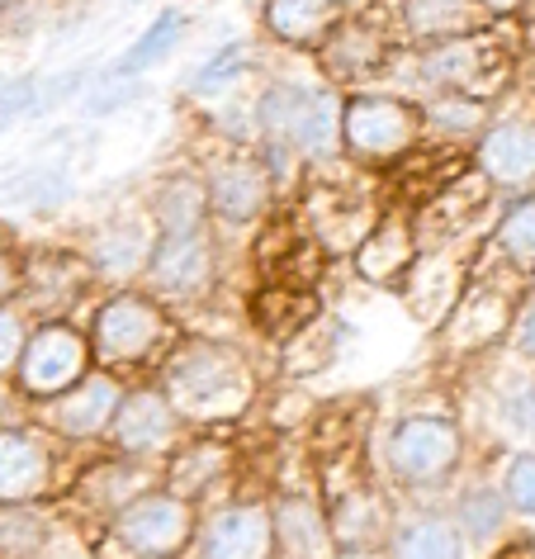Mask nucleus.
<instances>
[{"mask_svg":"<svg viewBox=\"0 0 535 559\" xmlns=\"http://www.w3.org/2000/svg\"><path fill=\"white\" fill-rule=\"evenodd\" d=\"M138 285H143L152 299H162L176 318L214 304V295L223 289V237H218V228L204 223V228H186V233H157Z\"/></svg>","mask_w":535,"mask_h":559,"instance_id":"423d86ee","label":"nucleus"},{"mask_svg":"<svg viewBox=\"0 0 535 559\" xmlns=\"http://www.w3.org/2000/svg\"><path fill=\"white\" fill-rule=\"evenodd\" d=\"M502 498L516 516L535 522V451H521L502 474Z\"/></svg>","mask_w":535,"mask_h":559,"instance_id":"ea45409f","label":"nucleus"},{"mask_svg":"<svg viewBox=\"0 0 535 559\" xmlns=\"http://www.w3.org/2000/svg\"><path fill=\"white\" fill-rule=\"evenodd\" d=\"M384 559H469V540L450 522V512H417L393 522Z\"/></svg>","mask_w":535,"mask_h":559,"instance_id":"c756f323","label":"nucleus"},{"mask_svg":"<svg viewBox=\"0 0 535 559\" xmlns=\"http://www.w3.org/2000/svg\"><path fill=\"white\" fill-rule=\"evenodd\" d=\"M38 559H95V555H91V545H86V540H81V536H76V531H72V526H67V531H62V536H58V540H52V545H48V550H44V555H38Z\"/></svg>","mask_w":535,"mask_h":559,"instance_id":"79ce46f5","label":"nucleus"},{"mask_svg":"<svg viewBox=\"0 0 535 559\" xmlns=\"http://www.w3.org/2000/svg\"><path fill=\"white\" fill-rule=\"evenodd\" d=\"M29 328H34V318L24 313V304H0V380L10 384V374H15L20 366V352H24V342H29Z\"/></svg>","mask_w":535,"mask_h":559,"instance_id":"58836bf2","label":"nucleus"},{"mask_svg":"<svg viewBox=\"0 0 535 559\" xmlns=\"http://www.w3.org/2000/svg\"><path fill=\"white\" fill-rule=\"evenodd\" d=\"M24 285V242L0 233V304H15Z\"/></svg>","mask_w":535,"mask_h":559,"instance_id":"a19ab883","label":"nucleus"},{"mask_svg":"<svg viewBox=\"0 0 535 559\" xmlns=\"http://www.w3.org/2000/svg\"><path fill=\"white\" fill-rule=\"evenodd\" d=\"M498 427L526 451H535V380H516L498 399Z\"/></svg>","mask_w":535,"mask_h":559,"instance_id":"e433bc0d","label":"nucleus"},{"mask_svg":"<svg viewBox=\"0 0 535 559\" xmlns=\"http://www.w3.org/2000/svg\"><path fill=\"white\" fill-rule=\"evenodd\" d=\"M190 559H275L271 498L228 493L214 508H204Z\"/></svg>","mask_w":535,"mask_h":559,"instance_id":"dca6fc26","label":"nucleus"},{"mask_svg":"<svg viewBox=\"0 0 535 559\" xmlns=\"http://www.w3.org/2000/svg\"><path fill=\"white\" fill-rule=\"evenodd\" d=\"M200 516L204 512L194 502L157 484L81 540L91 545L95 559H190Z\"/></svg>","mask_w":535,"mask_h":559,"instance_id":"20e7f679","label":"nucleus"},{"mask_svg":"<svg viewBox=\"0 0 535 559\" xmlns=\"http://www.w3.org/2000/svg\"><path fill=\"white\" fill-rule=\"evenodd\" d=\"M512 323H516L512 289H498V285H488V280H469V289L460 295L455 313L441 323V337H445L450 352L469 356V352L492 346Z\"/></svg>","mask_w":535,"mask_h":559,"instance_id":"5701e85b","label":"nucleus"},{"mask_svg":"<svg viewBox=\"0 0 535 559\" xmlns=\"http://www.w3.org/2000/svg\"><path fill=\"white\" fill-rule=\"evenodd\" d=\"M421 251V233H417V209L413 204H384L379 218L370 223V233L356 242L350 251V265L365 285H379V289H399L403 275L413 271Z\"/></svg>","mask_w":535,"mask_h":559,"instance_id":"aec40b11","label":"nucleus"},{"mask_svg":"<svg viewBox=\"0 0 535 559\" xmlns=\"http://www.w3.org/2000/svg\"><path fill=\"white\" fill-rule=\"evenodd\" d=\"M417 105H421V133H427V143H445V147H469L492 119V105L469 100V95H450V91L421 95Z\"/></svg>","mask_w":535,"mask_h":559,"instance_id":"2f4dec72","label":"nucleus"},{"mask_svg":"<svg viewBox=\"0 0 535 559\" xmlns=\"http://www.w3.org/2000/svg\"><path fill=\"white\" fill-rule=\"evenodd\" d=\"M421 105L393 86H365L342 95V157L360 171H393L421 147Z\"/></svg>","mask_w":535,"mask_h":559,"instance_id":"39448f33","label":"nucleus"},{"mask_svg":"<svg viewBox=\"0 0 535 559\" xmlns=\"http://www.w3.org/2000/svg\"><path fill=\"white\" fill-rule=\"evenodd\" d=\"M379 20L399 38V48H431L445 38L484 29L474 0H374Z\"/></svg>","mask_w":535,"mask_h":559,"instance_id":"4be33fe9","label":"nucleus"},{"mask_svg":"<svg viewBox=\"0 0 535 559\" xmlns=\"http://www.w3.org/2000/svg\"><path fill=\"white\" fill-rule=\"evenodd\" d=\"M152 380L171 399V408L186 417L190 431L237 427L261 399V374L247 346L200 328L180 332Z\"/></svg>","mask_w":535,"mask_h":559,"instance_id":"f257e3e1","label":"nucleus"},{"mask_svg":"<svg viewBox=\"0 0 535 559\" xmlns=\"http://www.w3.org/2000/svg\"><path fill=\"white\" fill-rule=\"evenodd\" d=\"M95 370L91 337L81 318H38L29 328V342L20 352V366L10 374V394L20 408H38V403L62 399Z\"/></svg>","mask_w":535,"mask_h":559,"instance_id":"1a4fd4ad","label":"nucleus"},{"mask_svg":"<svg viewBox=\"0 0 535 559\" xmlns=\"http://www.w3.org/2000/svg\"><path fill=\"white\" fill-rule=\"evenodd\" d=\"M336 5H342V10H370L374 0H336Z\"/></svg>","mask_w":535,"mask_h":559,"instance_id":"de8ad7c7","label":"nucleus"},{"mask_svg":"<svg viewBox=\"0 0 535 559\" xmlns=\"http://www.w3.org/2000/svg\"><path fill=\"white\" fill-rule=\"evenodd\" d=\"M15 10H20V0H0V34H5V24H10Z\"/></svg>","mask_w":535,"mask_h":559,"instance_id":"a18cd8bd","label":"nucleus"},{"mask_svg":"<svg viewBox=\"0 0 535 559\" xmlns=\"http://www.w3.org/2000/svg\"><path fill=\"white\" fill-rule=\"evenodd\" d=\"M62 441L24 417H0V502H58L67 488Z\"/></svg>","mask_w":535,"mask_h":559,"instance_id":"f8f14e48","label":"nucleus"},{"mask_svg":"<svg viewBox=\"0 0 535 559\" xmlns=\"http://www.w3.org/2000/svg\"><path fill=\"white\" fill-rule=\"evenodd\" d=\"M123 389H129V380H119V374H109V370H91L86 380H81L76 389H67L62 399L29 408V417L48 431L52 441H62L67 451H86V445L105 441Z\"/></svg>","mask_w":535,"mask_h":559,"instance_id":"2eb2a0df","label":"nucleus"},{"mask_svg":"<svg viewBox=\"0 0 535 559\" xmlns=\"http://www.w3.org/2000/svg\"><path fill=\"white\" fill-rule=\"evenodd\" d=\"M393 62L407 67L403 95H413V100L450 91V95H469V100L492 105L507 91V81H512V48L492 29H474L431 48H399Z\"/></svg>","mask_w":535,"mask_h":559,"instance_id":"7ed1b4c3","label":"nucleus"},{"mask_svg":"<svg viewBox=\"0 0 535 559\" xmlns=\"http://www.w3.org/2000/svg\"><path fill=\"white\" fill-rule=\"evenodd\" d=\"M194 166H200L209 223L218 228V237L257 233L261 223L280 209V186H275V176L265 171V162L257 157V147L214 143Z\"/></svg>","mask_w":535,"mask_h":559,"instance_id":"6e6552de","label":"nucleus"},{"mask_svg":"<svg viewBox=\"0 0 535 559\" xmlns=\"http://www.w3.org/2000/svg\"><path fill=\"white\" fill-rule=\"evenodd\" d=\"M10 403H20V399L10 394V384H5V380H0V417H5V408H10Z\"/></svg>","mask_w":535,"mask_h":559,"instance_id":"49530a36","label":"nucleus"},{"mask_svg":"<svg viewBox=\"0 0 535 559\" xmlns=\"http://www.w3.org/2000/svg\"><path fill=\"white\" fill-rule=\"evenodd\" d=\"M72 194H76L72 166L67 162H34V166H24L20 176L5 180V194H0V200L15 204V209H29V214H52V209H62Z\"/></svg>","mask_w":535,"mask_h":559,"instance_id":"473e14b6","label":"nucleus"},{"mask_svg":"<svg viewBox=\"0 0 535 559\" xmlns=\"http://www.w3.org/2000/svg\"><path fill=\"white\" fill-rule=\"evenodd\" d=\"M531 285H535V271H531Z\"/></svg>","mask_w":535,"mask_h":559,"instance_id":"09e8293b","label":"nucleus"},{"mask_svg":"<svg viewBox=\"0 0 535 559\" xmlns=\"http://www.w3.org/2000/svg\"><path fill=\"white\" fill-rule=\"evenodd\" d=\"M100 295L86 257L76 242H38L24 247V285L20 304L34 318H76V309H91V299Z\"/></svg>","mask_w":535,"mask_h":559,"instance_id":"ddd939ff","label":"nucleus"},{"mask_svg":"<svg viewBox=\"0 0 535 559\" xmlns=\"http://www.w3.org/2000/svg\"><path fill=\"white\" fill-rule=\"evenodd\" d=\"M474 171L492 190H531L535 186V119H488V129L469 143Z\"/></svg>","mask_w":535,"mask_h":559,"instance_id":"412c9836","label":"nucleus"},{"mask_svg":"<svg viewBox=\"0 0 535 559\" xmlns=\"http://www.w3.org/2000/svg\"><path fill=\"white\" fill-rule=\"evenodd\" d=\"M251 72H257V44H251V38H228V44H218L186 81H180V95H186L190 105L228 100Z\"/></svg>","mask_w":535,"mask_h":559,"instance_id":"c85d7f7f","label":"nucleus"},{"mask_svg":"<svg viewBox=\"0 0 535 559\" xmlns=\"http://www.w3.org/2000/svg\"><path fill=\"white\" fill-rule=\"evenodd\" d=\"M512 342H516V352H521V356H531V360H535V299L516 313V323H512Z\"/></svg>","mask_w":535,"mask_h":559,"instance_id":"37998d69","label":"nucleus"},{"mask_svg":"<svg viewBox=\"0 0 535 559\" xmlns=\"http://www.w3.org/2000/svg\"><path fill=\"white\" fill-rule=\"evenodd\" d=\"M271 522H275V559H336L332 526L318 493H299V488L275 493Z\"/></svg>","mask_w":535,"mask_h":559,"instance_id":"393cba45","label":"nucleus"},{"mask_svg":"<svg viewBox=\"0 0 535 559\" xmlns=\"http://www.w3.org/2000/svg\"><path fill=\"white\" fill-rule=\"evenodd\" d=\"M233 474H237V445L228 437V427L190 431V437L162 460V488H171V493L194 502L200 512L228 498L223 488L233 484Z\"/></svg>","mask_w":535,"mask_h":559,"instance_id":"a211bd4d","label":"nucleus"},{"mask_svg":"<svg viewBox=\"0 0 535 559\" xmlns=\"http://www.w3.org/2000/svg\"><path fill=\"white\" fill-rule=\"evenodd\" d=\"M147 95V81H119V76H95V86L86 91V105H81V119H109L119 109H129L133 100Z\"/></svg>","mask_w":535,"mask_h":559,"instance_id":"4c0bfd02","label":"nucleus"},{"mask_svg":"<svg viewBox=\"0 0 535 559\" xmlns=\"http://www.w3.org/2000/svg\"><path fill=\"white\" fill-rule=\"evenodd\" d=\"M86 337L95 370H109L119 380H152L166 352L176 346L180 318L166 309L162 299H152L143 285H123V289H100L86 309Z\"/></svg>","mask_w":535,"mask_h":559,"instance_id":"f03ea898","label":"nucleus"},{"mask_svg":"<svg viewBox=\"0 0 535 559\" xmlns=\"http://www.w3.org/2000/svg\"><path fill=\"white\" fill-rule=\"evenodd\" d=\"M346 10L336 0H261V38L285 52H313L328 44V34L342 24Z\"/></svg>","mask_w":535,"mask_h":559,"instance_id":"b1692460","label":"nucleus"},{"mask_svg":"<svg viewBox=\"0 0 535 559\" xmlns=\"http://www.w3.org/2000/svg\"><path fill=\"white\" fill-rule=\"evenodd\" d=\"M469 251L460 242H436V247H421L413 271L403 275L399 295L407 304V313L417 318L421 328H441L450 313H455L460 295L469 289Z\"/></svg>","mask_w":535,"mask_h":559,"instance_id":"6ab92c4d","label":"nucleus"},{"mask_svg":"<svg viewBox=\"0 0 535 559\" xmlns=\"http://www.w3.org/2000/svg\"><path fill=\"white\" fill-rule=\"evenodd\" d=\"M342 166L346 162L308 171L299 180V190H294V214L308 223V233L318 237L328 257H336V251L350 257L360 237L370 233V223L379 218V209H384V200L374 190V176L360 171V166H356V176H346Z\"/></svg>","mask_w":535,"mask_h":559,"instance_id":"0eeeda50","label":"nucleus"},{"mask_svg":"<svg viewBox=\"0 0 535 559\" xmlns=\"http://www.w3.org/2000/svg\"><path fill=\"white\" fill-rule=\"evenodd\" d=\"M507 498H502V484L492 488V484H464L460 493H455V508H450V522L460 526V536L469 540V545H492L507 531Z\"/></svg>","mask_w":535,"mask_h":559,"instance_id":"72a5a7b5","label":"nucleus"},{"mask_svg":"<svg viewBox=\"0 0 535 559\" xmlns=\"http://www.w3.org/2000/svg\"><path fill=\"white\" fill-rule=\"evenodd\" d=\"M247 318H251V328H257L265 342L285 346V342L299 337L313 318H322V304H318V289L257 280V289L247 295Z\"/></svg>","mask_w":535,"mask_h":559,"instance_id":"bb28decb","label":"nucleus"},{"mask_svg":"<svg viewBox=\"0 0 535 559\" xmlns=\"http://www.w3.org/2000/svg\"><path fill=\"white\" fill-rule=\"evenodd\" d=\"M143 209L157 233H186L209 223V200H204V180L194 162H180L171 171H162L143 190Z\"/></svg>","mask_w":535,"mask_h":559,"instance_id":"a878e982","label":"nucleus"},{"mask_svg":"<svg viewBox=\"0 0 535 559\" xmlns=\"http://www.w3.org/2000/svg\"><path fill=\"white\" fill-rule=\"evenodd\" d=\"M152 237H157V228H152L147 209H143V200H138L133 209H119V214L100 218L76 247H81V257H86V265H91L95 285L100 289H123V285H138V280H143Z\"/></svg>","mask_w":535,"mask_h":559,"instance_id":"f3484780","label":"nucleus"},{"mask_svg":"<svg viewBox=\"0 0 535 559\" xmlns=\"http://www.w3.org/2000/svg\"><path fill=\"white\" fill-rule=\"evenodd\" d=\"M62 531L52 502H0V559H38Z\"/></svg>","mask_w":535,"mask_h":559,"instance_id":"7c9ffc66","label":"nucleus"},{"mask_svg":"<svg viewBox=\"0 0 535 559\" xmlns=\"http://www.w3.org/2000/svg\"><path fill=\"white\" fill-rule=\"evenodd\" d=\"M186 437H190L186 417L171 408V399L157 389V380H133L129 389H123L115 423H109L100 445L123 455V460H143V465L162 469V460L171 455Z\"/></svg>","mask_w":535,"mask_h":559,"instance_id":"4468645a","label":"nucleus"},{"mask_svg":"<svg viewBox=\"0 0 535 559\" xmlns=\"http://www.w3.org/2000/svg\"><path fill=\"white\" fill-rule=\"evenodd\" d=\"M478 5V15L484 20H512V15H521V10L531 5V0H474Z\"/></svg>","mask_w":535,"mask_h":559,"instance_id":"c03bdc74","label":"nucleus"},{"mask_svg":"<svg viewBox=\"0 0 535 559\" xmlns=\"http://www.w3.org/2000/svg\"><path fill=\"white\" fill-rule=\"evenodd\" d=\"M393 58H399V38L389 34V24L370 5V10H346L342 24L328 34V44L313 52V67L328 86L346 95L365 86H384Z\"/></svg>","mask_w":535,"mask_h":559,"instance_id":"9b49d317","label":"nucleus"},{"mask_svg":"<svg viewBox=\"0 0 535 559\" xmlns=\"http://www.w3.org/2000/svg\"><path fill=\"white\" fill-rule=\"evenodd\" d=\"M285 352V370L289 374H304V370H322V366H332V356H336V328L332 323H322V318H313L299 337L280 346Z\"/></svg>","mask_w":535,"mask_h":559,"instance_id":"c9c22d12","label":"nucleus"},{"mask_svg":"<svg viewBox=\"0 0 535 559\" xmlns=\"http://www.w3.org/2000/svg\"><path fill=\"white\" fill-rule=\"evenodd\" d=\"M492 247H498V257L512 265L516 275L531 280V271H535V190H521L498 214V223H492Z\"/></svg>","mask_w":535,"mask_h":559,"instance_id":"f704fd0d","label":"nucleus"},{"mask_svg":"<svg viewBox=\"0 0 535 559\" xmlns=\"http://www.w3.org/2000/svg\"><path fill=\"white\" fill-rule=\"evenodd\" d=\"M186 38H190V15L180 5H162L157 15H152L143 29H138V38H129V48H123L119 58L105 67V76L147 81L166 58H176Z\"/></svg>","mask_w":535,"mask_h":559,"instance_id":"cd10ccee","label":"nucleus"},{"mask_svg":"<svg viewBox=\"0 0 535 559\" xmlns=\"http://www.w3.org/2000/svg\"><path fill=\"white\" fill-rule=\"evenodd\" d=\"M464 465V431L445 413H407L384 437V474L407 493H436Z\"/></svg>","mask_w":535,"mask_h":559,"instance_id":"9d476101","label":"nucleus"}]
</instances>
